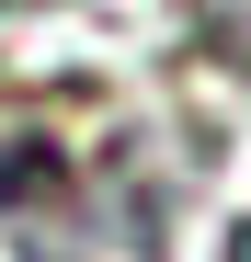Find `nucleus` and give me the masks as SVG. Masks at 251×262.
<instances>
[{
    "instance_id": "1",
    "label": "nucleus",
    "mask_w": 251,
    "mask_h": 262,
    "mask_svg": "<svg viewBox=\"0 0 251 262\" xmlns=\"http://www.w3.org/2000/svg\"><path fill=\"white\" fill-rule=\"evenodd\" d=\"M228 262H251V216H240V228H228Z\"/></svg>"
}]
</instances>
